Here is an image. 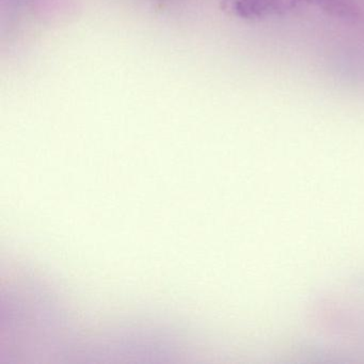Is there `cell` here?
Returning a JSON list of instances; mask_svg holds the SVG:
<instances>
[{
	"label": "cell",
	"instance_id": "6da1fadb",
	"mask_svg": "<svg viewBox=\"0 0 364 364\" xmlns=\"http://www.w3.org/2000/svg\"><path fill=\"white\" fill-rule=\"evenodd\" d=\"M294 5L293 0H237L235 10L242 18L255 20L282 14Z\"/></svg>",
	"mask_w": 364,
	"mask_h": 364
},
{
	"label": "cell",
	"instance_id": "7a4b0ae2",
	"mask_svg": "<svg viewBox=\"0 0 364 364\" xmlns=\"http://www.w3.org/2000/svg\"><path fill=\"white\" fill-rule=\"evenodd\" d=\"M294 3L306 1V3L316 5L330 16L336 18H357L358 8L355 0H293Z\"/></svg>",
	"mask_w": 364,
	"mask_h": 364
}]
</instances>
